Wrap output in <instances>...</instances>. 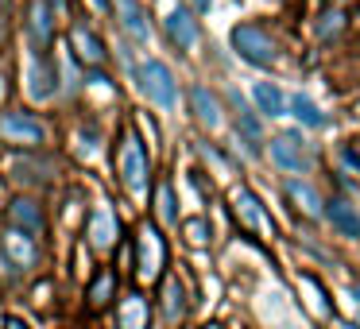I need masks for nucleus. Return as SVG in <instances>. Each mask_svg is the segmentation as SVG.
I'll use <instances>...</instances> for the list:
<instances>
[{
    "label": "nucleus",
    "mask_w": 360,
    "mask_h": 329,
    "mask_svg": "<svg viewBox=\"0 0 360 329\" xmlns=\"http://www.w3.org/2000/svg\"><path fill=\"white\" fill-rule=\"evenodd\" d=\"M117 171H120V186H124L132 198H140L143 190H148V151H143L140 136H136L132 128H128L124 140H120Z\"/></svg>",
    "instance_id": "f257e3e1"
},
{
    "label": "nucleus",
    "mask_w": 360,
    "mask_h": 329,
    "mask_svg": "<svg viewBox=\"0 0 360 329\" xmlns=\"http://www.w3.org/2000/svg\"><path fill=\"white\" fill-rule=\"evenodd\" d=\"M167 267V240L155 225H140L136 233V275L143 283H159Z\"/></svg>",
    "instance_id": "f03ea898"
},
{
    "label": "nucleus",
    "mask_w": 360,
    "mask_h": 329,
    "mask_svg": "<svg viewBox=\"0 0 360 329\" xmlns=\"http://www.w3.org/2000/svg\"><path fill=\"white\" fill-rule=\"evenodd\" d=\"M136 78H140V89L148 93L151 105H159V109H174L179 105V86H174V74L167 70L163 63H143L140 70H136Z\"/></svg>",
    "instance_id": "7ed1b4c3"
},
{
    "label": "nucleus",
    "mask_w": 360,
    "mask_h": 329,
    "mask_svg": "<svg viewBox=\"0 0 360 329\" xmlns=\"http://www.w3.org/2000/svg\"><path fill=\"white\" fill-rule=\"evenodd\" d=\"M233 51L252 66H271L275 63V39L256 24H240L233 27Z\"/></svg>",
    "instance_id": "20e7f679"
},
{
    "label": "nucleus",
    "mask_w": 360,
    "mask_h": 329,
    "mask_svg": "<svg viewBox=\"0 0 360 329\" xmlns=\"http://www.w3.org/2000/svg\"><path fill=\"white\" fill-rule=\"evenodd\" d=\"M0 140L20 143V148H39L47 140V128L32 112H0Z\"/></svg>",
    "instance_id": "39448f33"
},
{
    "label": "nucleus",
    "mask_w": 360,
    "mask_h": 329,
    "mask_svg": "<svg viewBox=\"0 0 360 329\" xmlns=\"http://www.w3.org/2000/svg\"><path fill=\"white\" fill-rule=\"evenodd\" d=\"M267 155H271V163L279 167V171L287 174H302L306 167H310V155H306V143L298 132H283L271 140V148H267Z\"/></svg>",
    "instance_id": "423d86ee"
},
{
    "label": "nucleus",
    "mask_w": 360,
    "mask_h": 329,
    "mask_svg": "<svg viewBox=\"0 0 360 329\" xmlns=\"http://www.w3.org/2000/svg\"><path fill=\"white\" fill-rule=\"evenodd\" d=\"M58 89V66L55 58L47 55H35L32 66H27V93L35 97V101H51Z\"/></svg>",
    "instance_id": "0eeeda50"
},
{
    "label": "nucleus",
    "mask_w": 360,
    "mask_h": 329,
    "mask_svg": "<svg viewBox=\"0 0 360 329\" xmlns=\"http://www.w3.org/2000/svg\"><path fill=\"white\" fill-rule=\"evenodd\" d=\"M86 233H89V244H94L97 252H109L112 244L120 240V221H117V213H112L109 205L101 202L94 213H89V228H86Z\"/></svg>",
    "instance_id": "6e6552de"
},
{
    "label": "nucleus",
    "mask_w": 360,
    "mask_h": 329,
    "mask_svg": "<svg viewBox=\"0 0 360 329\" xmlns=\"http://www.w3.org/2000/svg\"><path fill=\"white\" fill-rule=\"evenodd\" d=\"M163 32L171 35V43L179 51H194V43H198V20L190 16L182 4H171V12H167V20H163Z\"/></svg>",
    "instance_id": "1a4fd4ad"
},
{
    "label": "nucleus",
    "mask_w": 360,
    "mask_h": 329,
    "mask_svg": "<svg viewBox=\"0 0 360 329\" xmlns=\"http://www.w3.org/2000/svg\"><path fill=\"white\" fill-rule=\"evenodd\" d=\"M27 32L39 47H47L55 39V12H51V0H32L27 4Z\"/></svg>",
    "instance_id": "9d476101"
},
{
    "label": "nucleus",
    "mask_w": 360,
    "mask_h": 329,
    "mask_svg": "<svg viewBox=\"0 0 360 329\" xmlns=\"http://www.w3.org/2000/svg\"><path fill=\"white\" fill-rule=\"evenodd\" d=\"M190 109H194L198 124L210 128V132H217V128L225 124V120H221V105H217V97H213L205 86H194V89H190Z\"/></svg>",
    "instance_id": "9b49d317"
},
{
    "label": "nucleus",
    "mask_w": 360,
    "mask_h": 329,
    "mask_svg": "<svg viewBox=\"0 0 360 329\" xmlns=\"http://www.w3.org/2000/svg\"><path fill=\"white\" fill-rule=\"evenodd\" d=\"M8 221H12V228H20V233H27V236L43 233V209L32 198H16V202L8 205Z\"/></svg>",
    "instance_id": "f8f14e48"
},
{
    "label": "nucleus",
    "mask_w": 360,
    "mask_h": 329,
    "mask_svg": "<svg viewBox=\"0 0 360 329\" xmlns=\"http://www.w3.org/2000/svg\"><path fill=\"white\" fill-rule=\"evenodd\" d=\"M70 43H74V55H78L86 66H101V63H105V43L97 39V35L89 32L86 24H74Z\"/></svg>",
    "instance_id": "ddd939ff"
},
{
    "label": "nucleus",
    "mask_w": 360,
    "mask_h": 329,
    "mask_svg": "<svg viewBox=\"0 0 360 329\" xmlns=\"http://www.w3.org/2000/svg\"><path fill=\"white\" fill-rule=\"evenodd\" d=\"M0 248H4V256H8L16 267H32L35 256H39V252H35V240L27 233H20V228H8L4 240H0Z\"/></svg>",
    "instance_id": "4468645a"
},
{
    "label": "nucleus",
    "mask_w": 360,
    "mask_h": 329,
    "mask_svg": "<svg viewBox=\"0 0 360 329\" xmlns=\"http://www.w3.org/2000/svg\"><path fill=\"white\" fill-rule=\"evenodd\" d=\"M287 198L295 202V209L302 213V217H321V213H326V202L318 198V190L306 186V182H298V179L287 182Z\"/></svg>",
    "instance_id": "2eb2a0df"
},
{
    "label": "nucleus",
    "mask_w": 360,
    "mask_h": 329,
    "mask_svg": "<svg viewBox=\"0 0 360 329\" xmlns=\"http://www.w3.org/2000/svg\"><path fill=\"white\" fill-rule=\"evenodd\" d=\"M86 298H89V310H105V306H109L112 298H117V271L101 267V271L94 275V283H89Z\"/></svg>",
    "instance_id": "dca6fc26"
},
{
    "label": "nucleus",
    "mask_w": 360,
    "mask_h": 329,
    "mask_svg": "<svg viewBox=\"0 0 360 329\" xmlns=\"http://www.w3.org/2000/svg\"><path fill=\"white\" fill-rule=\"evenodd\" d=\"M117 16H120V27H124L132 39H148L151 27H148V16H143V8L136 4V0H117Z\"/></svg>",
    "instance_id": "f3484780"
},
{
    "label": "nucleus",
    "mask_w": 360,
    "mask_h": 329,
    "mask_svg": "<svg viewBox=\"0 0 360 329\" xmlns=\"http://www.w3.org/2000/svg\"><path fill=\"white\" fill-rule=\"evenodd\" d=\"M163 321H182V314H186V290H182V283L174 279V275H163Z\"/></svg>",
    "instance_id": "a211bd4d"
},
{
    "label": "nucleus",
    "mask_w": 360,
    "mask_h": 329,
    "mask_svg": "<svg viewBox=\"0 0 360 329\" xmlns=\"http://www.w3.org/2000/svg\"><path fill=\"white\" fill-rule=\"evenodd\" d=\"M233 109H236V128H240L244 143H248L252 151H259V140H264V128H259L256 112H252L248 105H244V97H240V93H233Z\"/></svg>",
    "instance_id": "6ab92c4d"
},
{
    "label": "nucleus",
    "mask_w": 360,
    "mask_h": 329,
    "mask_svg": "<svg viewBox=\"0 0 360 329\" xmlns=\"http://www.w3.org/2000/svg\"><path fill=\"white\" fill-rule=\"evenodd\" d=\"M326 217L333 221L337 233H345L349 240H360V213L352 209L349 202H329L326 205Z\"/></svg>",
    "instance_id": "aec40b11"
},
{
    "label": "nucleus",
    "mask_w": 360,
    "mask_h": 329,
    "mask_svg": "<svg viewBox=\"0 0 360 329\" xmlns=\"http://www.w3.org/2000/svg\"><path fill=\"white\" fill-rule=\"evenodd\" d=\"M252 101H256V109L264 117H283L287 112V101H283L279 86H271V82H256L252 86Z\"/></svg>",
    "instance_id": "412c9836"
},
{
    "label": "nucleus",
    "mask_w": 360,
    "mask_h": 329,
    "mask_svg": "<svg viewBox=\"0 0 360 329\" xmlns=\"http://www.w3.org/2000/svg\"><path fill=\"white\" fill-rule=\"evenodd\" d=\"M298 287L306 290V302H310V310L318 314V318H333V302H329V295H326V287H321L318 279H314L310 271H298Z\"/></svg>",
    "instance_id": "4be33fe9"
},
{
    "label": "nucleus",
    "mask_w": 360,
    "mask_h": 329,
    "mask_svg": "<svg viewBox=\"0 0 360 329\" xmlns=\"http://www.w3.org/2000/svg\"><path fill=\"white\" fill-rule=\"evenodd\" d=\"M120 329H148V298L136 290L120 302Z\"/></svg>",
    "instance_id": "5701e85b"
},
{
    "label": "nucleus",
    "mask_w": 360,
    "mask_h": 329,
    "mask_svg": "<svg viewBox=\"0 0 360 329\" xmlns=\"http://www.w3.org/2000/svg\"><path fill=\"white\" fill-rule=\"evenodd\" d=\"M236 213H240V221H244L248 228H267L264 205H259V198L248 194V190H240V194H236Z\"/></svg>",
    "instance_id": "b1692460"
},
{
    "label": "nucleus",
    "mask_w": 360,
    "mask_h": 329,
    "mask_svg": "<svg viewBox=\"0 0 360 329\" xmlns=\"http://www.w3.org/2000/svg\"><path fill=\"white\" fill-rule=\"evenodd\" d=\"M345 24H349V16H345L341 8L321 12V16H318V27H314V32H318V43H333L337 35L345 32Z\"/></svg>",
    "instance_id": "393cba45"
},
{
    "label": "nucleus",
    "mask_w": 360,
    "mask_h": 329,
    "mask_svg": "<svg viewBox=\"0 0 360 329\" xmlns=\"http://www.w3.org/2000/svg\"><path fill=\"white\" fill-rule=\"evenodd\" d=\"M290 112H295L298 120H302V124H310V128H326V112L318 109V105L310 101V97H290Z\"/></svg>",
    "instance_id": "a878e982"
},
{
    "label": "nucleus",
    "mask_w": 360,
    "mask_h": 329,
    "mask_svg": "<svg viewBox=\"0 0 360 329\" xmlns=\"http://www.w3.org/2000/svg\"><path fill=\"white\" fill-rule=\"evenodd\" d=\"M155 217L163 221V225H174V221H179V209H174V190H171V182H159V186H155Z\"/></svg>",
    "instance_id": "bb28decb"
},
{
    "label": "nucleus",
    "mask_w": 360,
    "mask_h": 329,
    "mask_svg": "<svg viewBox=\"0 0 360 329\" xmlns=\"http://www.w3.org/2000/svg\"><path fill=\"white\" fill-rule=\"evenodd\" d=\"M182 236H186L190 244H198V248H205V244H210V221H205V217L182 221Z\"/></svg>",
    "instance_id": "cd10ccee"
},
{
    "label": "nucleus",
    "mask_w": 360,
    "mask_h": 329,
    "mask_svg": "<svg viewBox=\"0 0 360 329\" xmlns=\"http://www.w3.org/2000/svg\"><path fill=\"white\" fill-rule=\"evenodd\" d=\"M341 159L352 167V171H360V151H352V148H341Z\"/></svg>",
    "instance_id": "c85d7f7f"
},
{
    "label": "nucleus",
    "mask_w": 360,
    "mask_h": 329,
    "mask_svg": "<svg viewBox=\"0 0 360 329\" xmlns=\"http://www.w3.org/2000/svg\"><path fill=\"white\" fill-rule=\"evenodd\" d=\"M4 329H32V325H27L24 318H16V314H8V318H4Z\"/></svg>",
    "instance_id": "c756f323"
},
{
    "label": "nucleus",
    "mask_w": 360,
    "mask_h": 329,
    "mask_svg": "<svg viewBox=\"0 0 360 329\" xmlns=\"http://www.w3.org/2000/svg\"><path fill=\"white\" fill-rule=\"evenodd\" d=\"M8 43V24H4V16H0V47Z\"/></svg>",
    "instance_id": "7c9ffc66"
},
{
    "label": "nucleus",
    "mask_w": 360,
    "mask_h": 329,
    "mask_svg": "<svg viewBox=\"0 0 360 329\" xmlns=\"http://www.w3.org/2000/svg\"><path fill=\"white\" fill-rule=\"evenodd\" d=\"M4 97H8V82L0 78V105H4Z\"/></svg>",
    "instance_id": "2f4dec72"
},
{
    "label": "nucleus",
    "mask_w": 360,
    "mask_h": 329,
    "mask_svg": "<svg viewBox=\"0 0 360 329\" xmlns=\"http://www.w3.org/2000/svg\"><path fill=\"white\" fill-rule=\"evenodd\" d=\"M94 8L97 12H109V0H94Z\"/></svg>",
    "instance_id": "473e14b6"
},
{
    "label": "nucleus",
    "mask_w": 360,
    "mask_h": 329,
    "mask_svg": "<svg viewBox=\"0 0 360 329\" xmlns=\"http://www.w3.org/2000/svg\"><path fill=\"white\" fill-rule=\"evenodd\" d=\"M194 4H198V12H205V8L213 4V0H194Z\"/></svg>",
    "instance_id": "72a5a7b5"
},
{
    "label": "nucleus",
    "mask_w": 360,
    "mask_h": 329,
    "mask_svg": "<svg viewBox=\"0 0 360 329\" xmlns=\"http://www.w3.org/2000/svg\"><path fill=\"white\" fill-rule=\"evenodd\" d=\"M337 329H360V325H356V321H345V325H337Z\"/></svg>",
    "instance_id": "f704fd0d"
},
{
    "label": "nucleus",
    "mask_w": 360,
    "mask_h": 329,
    "mask_svg": "<svg viewBox=\"0 0 360 329\" xmlns=\"http://www.w3.org/2000/svg\"><path fill=\"white\" fill-rule=\"evenodd\" d=\"M349 295H352V298H356V302H360V287H352V290H349Z\"/></svg>",
    "instance_id": "c9c22d12"
},
{
    "label": "nucleus",
    "mask_w": 360,
    "mask_h": 329,
    "mask_svg": "<svg viewBox=\"0 0 360 329\" xmlns=\"http://www.w3.org/2000/svg\"><path fill=\"white\" fill-rule=\"evenodd\" d=\"M356 20H360V8H356Z\"/></svg>",
    "instance_id": "e433bc0d"
}]
</instances>
